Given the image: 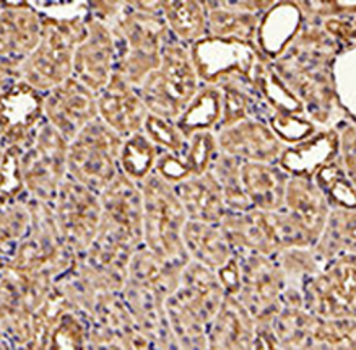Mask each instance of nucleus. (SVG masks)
<instances>
[{
	"label": "nucleus",
	"mask_w": 356,
	"mask_h": 350,
	"mask_svg": "<svg viewBox=\"0 0 356 350\" xmlns=\"http://www.w3.org/2000/svg\"><path fill=\"white\" fill-rule=\"evenodd\" d=\"M175 191L181 205L184 207L187 220L221 225L228 215L223 194L210 171L186 180L184 183L175 186Z\"/></svg>",
	"instance_id": "22"
},
{
	"label": "nucleus",
	"mask_w": 356,
	"mask_h": 350,
	"mask_svg": "<svg viewBox=\"0 0 356 350\" xmlns=\"http://www.w3.org/2000/svg\"><path fill=\"white\" fill-rule=\"evenodd\" d=\"M153 173L171 186H177L192 178V173L184 160V155H176V153L170 152H160Z\"/></svg>",
	"instance_id": "38"
},
{
	"label": "nucleus",
	"mask_w": 356,
	"mask_h": 350,
	"mask_svg": "<svg viewBox=\"0 0 356 350\" xmlns=\"http://www.w3.org/2000/svg\"><path fill=\"white\" fill-rule=\"evenodd\" d=\"M309 313L327 319H356V254L332 259L301 290Z\"/></svg>",
	"instance_id": "7"
},
{
	"label": "nucleus",
	"mask_w": 356,
	"mask_h": 350,
	"mask_svg": "<svg viewBox=\"0 0 356 350\" xmlns=\"http://www.w3.org/2000/svg\"><path fill=\"white\" fill-rule=\"evenodd\" d=\"M241 163L243 161L220 152L210 168V173L215 176L223 194L228 212H248L252 209L243 189Z\"/></svg>",
	"instance_id": "32"
},
{
	"label": "nucleus",
	"mask_w": 356,
	"mask_h": 350,
	"mask_svg": "<svg viewBox=\"0 0 356 350\" xmlns=\"http://www.w3.org/2000/svg\"><path fill=\"white\" fill-rule=\"evenodd\" d=\"M96 103L98 118L122 138L142 132L150 114L137 88L118 74L111 77L109 83L96 95Z\"/></svg>",
	"instance_id": "14"
},
{
	"label": "nucleus",
	"mask_w": 356,
	"mask_h": 350,
	"mask_svg": "<svg viewBox=\"0 0 356 350\" xmlns=\"http://www.w3.org/2000/svg\"><path fill=\"white\" fill-rule=\"evenodd\" d=\"M340 138L335 129H319L314 136L285 147L277 165L290 178L314 180L316 173L339 157Z\"/></svg>",
	"instance_id": "19"
},
{
	"label": "nucleus",
	"mask_w": 356,
	"mask_h": 350,
	"mask_svg": "<svg viewBox=\"0 0 356 350\" xmlns=\"http://www.w3.org/2000/svg\"><path fill=\"white\" fill-rule=\"evenodd\" d=\"M241 262V290L236 300L257 324H268L282 308L285 282L273 257L238 254Z\"/></svg>",
	"instance_id": "9"
},
{
	"label": "nucleus",
	"mask_w": 356,
	"mask_h": 350,
	"mask_svg": "<svg viewBox=\"0 0 356 350\" xmlns=\"http://www.w3.org/2000/svg\"><path fill=\"white\" fill-rule=\"evenodd\" d=\"M221 153L243 163H277L285 150L264 119H246L236 126L215 132Z\"/></svg>",
	"instance_id": "13"
},
{
	"label": "nucleus",
	"mask_w": 356,
	"mask_h": 350,
	"mask_svg": "<svg viewBox=\"0 0 356 350\" xmlns=\"http://www.w3.org/2000/svg\"><path fill=\"white\" fill-rule=\"evenodd\" d=\"M283 210L290 215L301 232L306 234L312 248L319 241L330 215V207L324 194L312 180L290 178L286 186Z\"/></svg>",
	"instance_id": "18"
},
{
	"label": "nucleus",
	"mask_w": 356,
	"mask_h": 350,
	"mask_svg": "<svg viewBox=\"0 0 356 350\" xmlns=\"http://www.w3.org/2000/svg\"><path fill=\"white\" fill-rule=\"evenodd\" d=\"M44 121V95L26 81L0 93V138L7 148L23 150Z\"/></svg>",
	"instance_id": "10"
},
{
	"label": "nucleus",
	"mask_w": 356,
	"mask_h": 350,
	"mask_svg": "<svg viewBox=\"0 0 356 350\" xmlns=\"http://www.w3.org/2000/svg\"><path fill=\"white\" fill-rule=\"evenodd\" d=\"M252 88L259 100L264 103V106H266L268 116L272 113L307 116L305 104L288 88V85L277 74V70L273 69L272 62H262L256 74V79L252 81Z\"/></svg>",
	"instance_id": "28"
},
{
	"label": "nucleus",
	"mask_w": 356,
	"mask_h": 350,
	"mask_svg": "<svg viewBox=\"0 0 356 350\" xmlns=\"http://www.w3.org/2000/svg\"><path fill=\"white\" fill-rule=\"evenodd\" d=\"M209 36L239 40L257 46L259 23L275 2L239 0V2H204Z\"/></svg>",
	"instance_id": "15"
},
{
	"label": "nucleus",
	"mask_w": 356,
	"mask_h": 350,
	"mask_svg": "<svg viewBox=\"0 0 356 350\" xmlns=\"http://www.w3.org/2000/svg\"><path fill=\"white\" fill-rule=\"evenodd\" d=\"M305 26V13L300 2H275L259 23L257 47L268 62H277L286 54Z\"/></svg>",
	"instance_id": "17"
},
{
	"label": "nucleus",
	"mask_w": 356,
	"mask_h": 350,
	"mask_svg": "<svg viewBox=\"0 0 356 350\" xmlns=\"http://www.w3.org/2000/svg\"><path fill=\"white\" fill-rule=\"evenodd\" d=\"M41 13L40 45L22 61V79L42 95L72 77L75 51L88 33V2H31Z\"/></svg>",
	"instance_id": "1"
},
{
	"label": "nucleus",
	"mask_w": 356,
	"mask_h": 350,
	"mask_svg": "<svg viewBox=\"0 0 356 350\" xmlns=\"http://www.w3.org/2000/svg\"><path fill=\"white\" fill-rule=\"evenodd\" d=\"M0 57H8L7 49H6V46H3L2 40H0Z\"/></svg>",
	"instance_id": "43"
},
{
	"label": "nucleus",
	"mask_w": 356,
	"mask_h": 350,
	"mask_svg": "<svg viewBox=\"0 0 356 350\" xmlns=\"http://www.w3.org/2000/svg\"><path fill=\"white\" fill-rule=\"evenodd\" d=\"M160 150L143 132L124 138L121 155H119V171L126 178L140 186L148 176L153 175Z\"/></svg>",
	"instance_id": "30"
},
{
	"label": "nucleus",
	"mask_w": 356,
	"mask_h": 350,
	"mask_svg": "<svg viewBox=\"0 0 356 350\" xmlns=\"http://www.w3.org/2000/svg\"><path fill=\"white\" fill-rule=\"evenodd\" d=\"M93 194L74 180L60 188V222L64 232L80 246L93 243L103 222L101 200Z\"/></svg>",
	"instance_id": "16"
},
{
	"label": "nucleus",
	"mask_w": 356,
	"mask_h": 350,
	"mask_svg": "<svg viewBox=\"0 0 356 350\" xmlns=\"http://www.w3.org/2000/svg\"><path fill=\"white\" fill-rule=\"evenodd\" d=\"M223 95V116L216 132L221 129L236 126L246 119H264L266 121L268 113L264 103L254 92L252 85L248 81L234 79L220 85Z\"/></svg>",
	"instance_id": "29"
},
{
	"label": "nucleus",
	"mask_w": 356,
	"mask_h": 350,
	"mask_svg": "<svg viewBox=\"0 0 356 350\" xmlns=\"http://www.w3.org/2000/svg\"><path fill=\"white\" fill-rule=\"evenodd\" d=\"M6 150H7L6 143H3L2 138H0V160H2V158H3V153H6Z\"/></svg>",
	"instance_id": "44"
},
{
	"label": "nucleus",
	"mask_w": 356,
	"mask_h": 350,
	"mask_svg": "<svg viewBox=\"0 0 356 350\" xmlns=\"http://www.w3.org/2000/svg\"><path fill=\"white\" fill-rule=\"evenodd\" d=\"M42 31L41 13L31 2H2L0 40L8 57L25 59L40 45Z\"/></svg>",
	"instance_id": "20"
},
{
	"label": "nucleus",
	"mask_w": 356,
	"mask_h": 350,
	"mask_svg": "<svg viewBox=\"0 0 356 350\" xmlns=\"http://www.w3.org/2000/svg\"><path fill=\"white\" fill-rule=\"evenodd\" d=\"M252 350H283L273 337L268 324H257L256 342H254Z\"/></svg>",
	"instance_id": "42"
},
{
	"label": "nucleus",
	"mask_w": 356,
	"mask_h": 350,
	"mask_svg": "<svg viewBox=\"0 0 356 350\" xmlns=\"http://www.w3.org/2000/svg\"><path fill=\"white\" fill-rule=\"evenodd\" d=\"M266 121L285 147L306 141V138L314 136L319 131L316 124L307 116H291V114L272 113Z\"/></svg>",
	"instance_id": "36"
},
{
	"label": "nucleus",
	"mask_w": 356,
	"mask_h": 350,
	"mask_svg": "<svg viewBox=\"0 0 356 350\" xmlns=\"http://www.w3.org/2000/svg\"><path fill=\"white\" fill-rule=\"evenodd\" d=\"M44 118L70 143L88 124L98 119L96 93L70 77L44 95Z\"/></svg>",
	"instance_id": "11"
},
{
	"label": "nucleus",
	"mask_w": 356,
	"mask_h": 350,
	"mask_svg": "<svg viewBox=\"0 0 356 350\" xmlns=\"http://www.w3.org/2000/svg\"><path fill=\"white\" fill-rule=\"evenodd\" d=\"M290 176L277 163H241V183L252 209L278 212L285 205Z\"/></svg>",
	"instance_id": "21"
},
{
	"label": "nucleus",
	"mask_w": 356,
	"mask_h": 350,
	"mask_svg": "<svg viewBox=\"0 0 356 350\" xmlns=\"http://www.w3.org/2000/svg\"><path fill=\"white\" fill-rule=\"evenodd\" d=\"M213 342L221 350H252L257 323L234 296H226L213 319Z\"/></svg>",
	"instance_id": "24"
},
{
	"label": "nucleus",
	"mask_w": 356,
	"mask_h": 350,
	"mask_svg": "<svg viewBox=\"0 0 356 350\" xmlns=\"http://www.w3.org/2000/svg\"><path fill=\"white\" fill-rule=\"evenodd\" d=\"M23 81L22 59L15 57H0V93L7 92L12 86Z\"/></svg>",
	"instance_id": "41"
},
{
	"label": "nucleus",
	"mask_w": 356,
	"mask_h": 350,
	"mask_svg": "<svg viewBox=\"0 0 356 350\" xmlns=\"http://www.w3.org/2000/svg\"><path fill=\"white\" fill-rule=\"evenodd\" d=\"M20 148L8 147L0 160V210L17 202L25 191L20 166Z\"/></svg>",
	"instance_id": "33"
},
{
	"label": "nucleus",
	"mask_w": 356,
	"mask_h": 350,
	"mask_svg": "<svg viewBox=\"0 0 356 350\" xmlns=\"http://www.w3.org/2000/svg\"><path fill=\"white\" fill-rule=\"evenodd\" d=\"M312 251L322 267L335 257L356 254V209L330 210L324 233Z\"/></svg>",
	"instance_id": "26"
},
{
	"label": "nucleus",
	"mask_w": 356,
	"mask_h": 350,
	"mask_svg": "<svg viewBox=\"0 0 356 350\" xmlns=\"http://www.w3.org/2000/svg\"><path fill=\"white\" fill-rule=\"evenodd\" d=\"M0 10H2V2H0Z\"/></svg>",
	"instance_id": "45"
},
{
	"label": "nucleus",
	"mask_w": 356,
	"mask_h": 350,
	"mask_svg": "<svg viewBox=\"0 0 356 350\" xmlns=\"http://www.w3.org/2000/svg\"><path fill=\"white\" fill-rule=\"evenodd\" d=\"M83 349V328L74 315L67 313L57 321L51 335L49 350H81Z\"/></svg>",
	"instance_id": "37"
},
{
	"label": "nucleus",
	"mask_w": 356,
	"mask_h": 350,
	"mask_svg": "<svg viewBox=\"0 0 356 350\" xmlns=\"http://www.w3.org/2000/svg\"><path fill=\"white\" fill-rule=\"evenodd\" d=\"M312 181L324 194L330 210L356 209V188L346 176L339 157L334 161L322 166Z\"/></svg>",
	"instance_id": "31"
},
{
	"label": "nucleus",
	"mask_w": 356,
	"mask_h": 350,
	"mask_svg": "<svg viewBox=\"0 0 356 350\" xmlns=\"http://www.w3.org/2000/svg\"><path fill=\"white\" fill-rule=\"evenodd\" d=\"M218 153L220 148L215 132H200L192 136L187 141L186 152L182 153L192 173V178L209 173Z\"/></svg>",
	"instance_id": "35"
},
{
	"label": "nucleus",
	"mask_w": 356,
	"mask_h": 350,
	"mask_svg": "<svg viewBox=\"0 0 356 350\" xmlns=\"http://www.w3.org/2000/svg\"><path fill=\"white\" fill-rule=\"evenodd\" d=\"M69 142L44 121L36 136L20 152V166L25 189L38 198H47L67 173Z\"/></svg>",
	"instance_id": "8"
},
{
	"label": "nucleus",
	"mask_w": 356,
	"mask_h": 350,
	"mask_svg": "<svg viewBox=\"0 0 356 350\" xmlns=\"http://www.w3.org/2000/svg\"><path fill=\"white\" fill-rule=\"evenodd\" d=\"M143 198V241L153 256L171 264L189 262L182 232L187 223L175 186L168 184L153 173L140 184Z\"/></svg>",
	"instance_id": "4"
},
{
	"label": "nucleus",
	"mask_w": 356,
	"mask_h": 350,
	"mask_svg": "<svg viewBox=\"0 0 356 350\" xmlns=\"http://www.w3.org/2000/svg\"><path fill=\"white\" fill-rule=\"evenodd\" d=\"M182 243L189 261L210 271H218L234 254L221 225L187 220L182 232Z\"/></svg>",
	"instance_id": "23"
},
{
	"label": "nucleus",
	"mask_w": 356,
	"mask_h": 350,
	"mask_svg": "<svg viewBox=\"0 0 356 350\" xmlns=\"http://www.w3.org/2000/svg\"><path fill=\"white\" fill-rule=\"evenodd\" d=\"M223 116V95L215 85H202L176 126L187 141L200 132H216Z\"/></svg>",
	"instance_id": "25"
},
{
	"label": "nucleus",
	"mask_w": 356,
	"mask_h": 350,
	"mask_svg": "<svg viewBox=\"0 0 356 350\" xmlns=\"http://www.w3.org/2000/svg\"><path fill=\"white\" fill-rule=\"evenodd\" d=\"M202 86L189 47L171 36L161 51L160 67L138 86L148 113L177 121Z\"/></svg>",
	"instance_id": "3"
},
{
	"label": "nucleus",
	"mask_w": 356,
	"mask_h": 350,
	"mask_svg": "<svg viewBox=\"0 0 356 350\" xmlns=\"http://www.w3.org/2000/svg\"><path fill=\"white\" fill-rule=\"evenodd\" d=\"M197 77L202 85L220 86L228 80H244L252 85L266 57L259 47L239 40L207 36L189 47Z\"/></svg>",
	"instance_id": "6"
},
{
	"label": "nucleus",
	"mask_w": 356,
	"mask_h": 350,
	"mask_svg": "<svg viewBox=\"0 0 356 350\" xmlns=\"http://www.w3.org/2000/svg\"><path fill=\"white\" fill-rule=\"evenodd\" d=\"M216 279H218L221 289L226 296H238L241 290V262H239L238 254H233L225 266L215 271Z\"/></svg>",
	"instance_id": "40"
},
{
	"label": "nucleus",
	"mask_w": 356,
	"mask_h": 350,
	"mask_svg": "<svg viewBox=\"0 0 356 350\" xmlns=\"http://www.w3.org/2000/svg\"><path fill=\"white\" fill-rule=\"evenodd\" d=\"M142 132L155 143L160 152H170L176 155H182L186 152L187 138L182 136L175 121L148 114Z\"/></svg>",
	"instance_id": "34"
},
{
	"label": "nucleus",
	"mask_w": 356,
	"mask_h": 350,
	"mask_svg": "<svg viewBox=\"0 0 356 350\" xmlns=\"http://www.w3.org/2000/svg\"><path fill=\"white\" fill-rule=\"evenodd\" d=\"M339 160L356 188V131L353 127H346L345 131L339 132Z\"/></svg>",
	"instance_id": "39"
},
{
	"label": "nucleus",
	"mask_w": 356,
	"mask_h": 350,
	"mask_svg": "<svg viewBox=\"0 0 356 350\" xmlns=\"http://www.w3.org/2000/svg\"><path fill=\"white\" fill-rule=\"evenodd\" d=\"M106 26L115 42L114 74L138 88L160 67L163 47L171 40L161 2H122Z\"/></svg>",
	"instance_id": "2"
},
{
	"label": "nucleus",
	"mask_w": 356,
	"mask_h": 350,
	"mask_svg": "<svg viewBox=\"0 0 356 350\" xmlns=\"http://www.w3.org/2000/svg\"><path fill=\"white\" fill-rule=\"evenodd\" d=\"M114 67L115 42L113 33L104 23L88 17V33L75 51L72 79L98 95L114 75Z\"/></svg>",
	"instance_id": "12"
},
{
	"label": "nucleus",
	"mask_w": 356,
	"mask_h": 350,
	"mask_svg": "<svg viewBox=\"0 0 356 350\" xmlns=\"http://www.w3.org/2000/svg\"><path fill=\"white\" fill-rule=\"evenodd\" d=\"M124 138L98 118L69 143L67 173L91 191H103L119 175Z\"/></svg>",
	"instance_id": "5"
},
{
	"label": "nucleus",
	"mask_w": 356,
	"mask_h": 350,
	"mask_svg": "<svg viewBox=\"0 0 356 350\" xmlns=\"http://www.w3.org/2000/svg\"><path fill=\"white\" fill-rule=\"evenodd\" d=\"M161 10L171 36L176 41H179L181 45L191 47L209 36L204 2H197V0H184V2L168 0V2H161Z\"/></svg>",
	"instance_id": "27"
}]
</instances>
